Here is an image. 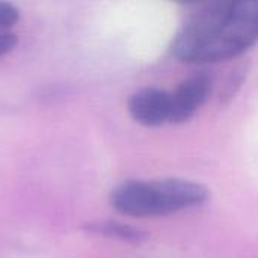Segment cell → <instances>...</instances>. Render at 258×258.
Listing matches in <instances>:
<instances>
[{"label":"cell","instance_id":"obj_4","mask_svg":"<svg viewBox=\"0 0 258 258\" xmlns=\"http://www.w3.org/2000/svg\"><path fill=\"white\" fill-rule=\"evenodd\" d=\"M213 89V79L207 73H195L184 79L172 94L171 124H183L192 119L207 103Z\"/></svg>","mask_w":258,"mask_h":258},{"label":"cell","instance_id":"obj_3","mask_svg":"<svg viewBox=\"0 0 258 258\" xmlns=\"http://www.w3.org/2000/svg\"><path fill=\"white\" fill-rule=\"evenodd\" d=\"M128 113L141 125L160 127L171 124L172 94L168 89L147 86L136 91L128 98Z\"/></svg>","mask_w":258,"mask_h":258},{"label":"cell","instance_id":"obj_5","mask_svg":"<svg viewBox=\"0 0 258 258\" xmlns=\"http://www.w3.org/2000/svg\"><path fill=\"white\" fill-rule=\"evenodd\" d=\"M88 231L95 233V234H101L106 237H115L119 240H125V242H132V243H141L145 240V233L141 231L139 228H135L132 225L127 224H121V222H97V224H91L88 225Z\"/></svg>","mask_w":258,"mask_h":258},{"label":"cell","instance_id":"obj_1","mask_svg":"<svg viewBox=\"0 0 258 258\" xmlns=\"http://www.w3.org/2000/svg\"><path fill=\"white\" fill-rule=\"evenodd\" d=\"M258 42V0L197 3L181 21L171 54L189 65L234 59Z\"/></svg>","mask_w":258,"mask_h":258},{"label":"cell","instance_id":"obj_7","mask_svg":"<svg viewBox=\"0 0 258 258\" xmlns=\"http://www.w3.org/2000/svg\"><path fill=\"white\" fill-rule=\"evenodd\" d=\"M17 35L12 32H0V57L14 50L17 45Z\"/></svg>","mask_w":258,"mask_h":258},{"label":"cell","instance_id":"obj_6","mask_svg":"<svg viewBox=\"0 0 258 258\" xmlns=\"http://www.w3.org/2000/svg\"><path fill=\"white\" fill-rule=\"evenodd\" d=\"M20 18V11L8 2H0V30L12 27Z\"/></svg>","mask_w":258,"mask_h":258},{"label":"cell","instance_id":"obj_2","mask_svg":"<svg viewBox=\"0 0 258 258\" xmlns=\"http://www.w3.org/2000/svg\"><path fill=\"white\" fill-rule=\"evenodd\" d=\"M209 189L194 180L166 177L127 180L112 190V207L125 216L157 218L203 206Z\"/></svg>","mask_w":258,"mask_h":258}]
</instances>
